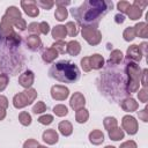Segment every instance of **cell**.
Listing matches in <instances>:
<instances>
[{"instance_id":"6da1fadb","label":"cell","mask_w":148,"mask_h":148,"mask_svg":"<svg viewBox=\"0 0 148 148\" xmlns=\"http://www.w3.org/2000/svg\"><path fill=\"white\" fill-rule=\"evenodd\" d=\"M113 7L112 1L105 0H86L76 8L71 9L72 16L82 28L97 29L101 20Z\"/></svg>"},{"instance_id":"7a4b0ae2","label":"cell","mask_w":148,"mask_h":148,"mask_svg":"<svg viewBox=\"0 0 148 148\" xmlns=\"http://www.w3.org/2000/svg\"><path fill=\"white\" fill-rule=\"evenodd\" d=\"M49 75L59 82L74 83L80 79V69L68 60H60L50 67Z\"/></svg>"},{"instance_id":"3957f363","label":"cell","mask_w":148,"mask_h":148,"mask_svg":"<svg viewBox=\"0 0 148 148\" xmlns=\"http://www.w3.org/2000/svg\"><path fill=\"white\" fill-rule=\"evenodd\" d=\"M141 68L136 62L127 61L125 65V74L127 76L126 84H125V91L126 94H133L139 90L140 87V80H141Z\"/></svg>"},{"instance_id":"277c9868","label":"cell","mask_w":148,"mask_h":148,"mask_svg":"<svg viewBox=\"0 0 148 148\" xmlns=\"http://www.w3.org/2000/svg\"><path fill=\"white\" fill-rule=\"evenodd\" d=\"M37 97V91L34 88L25 89L18 94H16L13 97V105L16 109H22L28 105H30Z\"/></svg>"},{"instance_id":"5b68a950","label":"cell","mask_w":148,"mask_h":148,"mask_svg":"<svg viewBox=\"0 0 148 148\" xmlns=\"http://www.w3.org/2000/svg\"><path fill=\"white\" fill-rule=\"evenodd\" d=\"M81 35L83 39L91 46L98 45L102 40V32L98 29H92V28H82Z\"/></svg>"},{"instance_id":"8992f818","label":"cell","mask_w":148,"mask_h":148,"mask_svg":"<svg viewBox=\"0 0 148 148\" xmlns=\"http://www.w3.org/2000/svg\"><path fill=\"white\" fill-rule=\"evenodd\" d=\"M121 126H123V130H125L130 135H134L139 130V125H138L136 119L130 114H126L123 117Z\"/></svg>"},{"instance_id":"52a82bcc","label":"cell","mask_w":148,"mask_h":148,"mask_svg":"<svg viewBox=\"0 0 148 148\" xmlns=\"http://www.w3.org/2000/svg\"><path fill=\"white\" fill-rule=\"evenodd\" d=\"M51 97L56 101H65L69 96V89L61 84H54L51 87Z\"/></svg>"},{"instance_id":"ba28073f","label":"cell","mask_w":148,"mask_h":148,"mask_svg":"<svg viewBox=\"0 0 148 148\" xmlns=\"http://www.w3.org/2000/svg\"><path fill=\"white\" fill-rule=\"evenodd\" d=\"M21 7L28 16L36 17V16L39 15V8L36 5L35 0H22L21 1Z\"/></svg>"},{"instance_id":"9c48e42d","label":"cell","mask_w":148,"mask_h":148,"mask_svg":"<svg viewBox=\"0 0 148 148\" xmlns=\"http://www.w3.org/2000/svg\"><path fill=\"white\" fill-rule=\"evenodd\" d=\"M34 81H35V74H34V72L30 71V69L23 72V73L18 76V84H20L21 87L25 88V89L31 88Z\"/></svg>"},{"instance_id":"30bf717a","label":"cell","mask_w":148,"mask_h":148,"mask_svg":"<svg viewBox=\"0 0 148 148\" xmlns=\"http://www.w3.org/2000/svg\"><path fill=\"white\" fill-rule=\"evenodd\" d=\"M69 105H71V108L74 111H77V110L84 108V105H86V98H84L83 94H81L79 91L77 92H74L72 95L71 99H69Z\"/></svg>"},{"instance_id":"8fae6325","label":"cell","mask_w":148,"mask_h":148,"mask_svg":"<svg viewBox=\"0 0 148 148\" xmlns=\"http://www.w3.org/2000/svg\"><path fill=\"white\" fill-rule=\"evenodd\" d=\"M126 58H127L130 61L139 62V61L142 59V52H141L139 45H136V44L131 45V46L127 49V51H126Z\"/></svg>"},{"instance_id":"7c38bea8","label":"cell","mask_w":148,"mask_h":148,"mask_svg":"<svg viewBox=\"0 0 148 148\" xmlns=\"http://www.w3.org/2000/svg\"><path fill=\"white\" fill-rule=\"evenodd\" d=\"M25 44L30 51H38L42 47V39L37 35H29L25 38Z\"/></svg>"},{"instance_id":"4fadbf2b","label":"cell","mask_w":148,"mask_h":148,"mask_svg":"<svg viewBox=\"0 0 148 148\" xmlns=\"http://www.w3.org/2000/svg\"><path fill=\"white\" fill-rule=\"evenodd\" d=\"M120 108L126 112H134L138 110L139 104L138 102L132 97H126L120 101Z\"/></svg>"},{"instance_id":"5bb4252c","label":"cell","mask_w":148,"mask_h":148,"mask_svg":"<svg viewBox=\"0 0 148 148\" xmlns=\"http://www.w3.org/2000/svg\"><path fill=\"white\" fill-rule=\"evenodd\" d=\"M44 142H46L47 145H54L58 142L59 140V135L58 133L56 132V130L53 128H50V130H45L43 132V135H42Z\"/></svg>"},{"instance_id":"9a60e30c","label":"cell","mask_w":148,"mask_h":148,"mask_svg":"<svg viewBox=\"0 0 148 148\" xmlns=\"http://www.w3.org/2000/svg\"><path fill=\"white\" fill-rule=\"evenodd\" d=\"M89 61H90L91 69H101L104 66V62H105L103 56H101L98 53H95V54L90 56L89 57Z\"/></svg>"},{"instance_id":"2e32d148","label":"cell","mask_w":148,"mask_h":148,"mask_svg":"<svg viewBox=\"0 0 148 148\" xmlns=\"http://www.w3.org/2000/svg\"><path fill=\"white\" fill-rule=\"evenodd\" d=\"M58 54H59V53H58L53 47H49V49H45V50L43 51V53H42V59H43L44 62L51 64V62H53V61L56 60V58L58 57Z\"/></svg>"},{"instance_id":"e0dca14e","label":"cell","mask_w":148,"mask_h":148,"mask_svg":"<svg viewBox=\"0 0 148 148\" xmlns=\"http://www.w3.org/2000/svg\"><path fill=\"white\" fill-rule=\"evenodd\" d=\"M66 52L73 57H76L81 52V45L77 40H69L66 44Z\"/></svg>"},{"instance_id":"ac0fdd59","label":"cell","mask_w":148,"mask_h":148,"mask_svg":"<svg viewBox=\"0 0 148 148\" xmlns=\"http://www.w3.org/2000/svg\"><path fill=\"white\" fill-rule=\"evenodd\" d=\"M89 141L92 145H95V146H98V145L103 143V141H104V134H103V132L99 131V130L91 131L89 133Z\"/></svg>"},{"instance_id":"d6986e66","label":"cell","mask_w":148,"mask_h":148,"mask_svg":"<svg viewBox=\"0 0 148 148\" xmlns=\"http://www.w3.org/2000/svg\"><path fill=\"white\" fill-rule=\"evenodd\" d=\"M51 35H52L53 39H56V40H62L66 37V35H67L65 25H61V24L56 25L54 28H52Z\"/></svg>"},{"instance_id":"ffe728a7","label":"cell","mask_w":148,"mask_h":148,"mask_svg":"<svg viewBox=\"0 0 148 148\" xmlns=\"http://www.w3.org/2000/svg\"><path fill=\"white\" fill-rule=\"evenodd\" d=\"M135 36H139L141 38H147L148 37V25L146 22H139L134 27Z\"/></svg>"},{"instance_id":"44dd1931","label":"cell","mask_w":148,"mask_h":148,"mask_svg":"<svg viewBox=\"0 0 148 148\" xmlns=\"http://www.w3.org/2000/svg\"><path fill=\"white\" fill-rule=\"evenodd\" d=\"M58 130L64 136H68V135H71L73 133V126H72L71 121H68V120L60 121L59 125H58Z\"/></svg>"},{"instance_id":"7402d4cb","label":"cell","mask_w":148,"mask_h":148,"mask_svg":"<svg viewBox=\"0 0 148 148\" xmlns=\"http://www.w3.org/2000/svg\"><path fill=\"white\" fill-rule=\"evenodd\" d=\"M5 15H6L8 18H10L12 21L15 22L16 20L21 18V10H20L17 7H15V6H9V7L6 9Z\"/></svg>"},{"instance_id":"603a6c76","label":"cell","mask_w":148,"mask_h":148,"mask_svg":"<svg viewBox=\"0 0 148 148\" xmlns=\"http://www.w3.org/2000/svg\"><path fill=\"white\" fill-rule=\"evenodd\" d=\"M124 58V54L120 50H113L110 53V58H109V64L110 65H119L121 62Z\"/></svg>"},{"instance_id":"cb8c5ba5","label":"cell","mask_w":148,"mask_h":148,"mask_svg":"<svg viewBox=\"0 0 148 148\" xmlns=\"http://www.w3.org/2000/svg\"><path fill=\"white\" fill-rule=\"evenodd\" d=\"M142 12H143V9H141V8H139V7L134 6V5H131V7H130V9L127 10V13H126V14L128 15L130 20L135 21V20H138V18H140V17H141Z\"/></svg>"},{"instance_id":"d4e9b609","label":"cell","mask_w":148,"mask_h":148,"mask_svg":"<svg viewBox=\"0 0 148 148\" xmlns=\"http://www.w3.org/2000/svg\"><path fill=\"white\" fill-rule=\"evenodd\" d=\"M108 132H109V138L113 141H119V140L124 139V136H125V133L120 127H114Z\"/></svg>"},{"instance_id":"484cf974","label":"cell","mask_w":148,"mask_h":148,"mask_svg":"<svg viewBox=\"0 0 148 148\" xmlns=\"http://www.w3.org/2000/svg\"><path fill=\"white\" fill-rule=\"evenodd\" d=\"M88 118H89V112H88V110L84 109V108L77 110L76 113H75V120H76L79 124L86 123V121L88 120Z\"/></svg>"},{"instance_id":"4316f807","label":"cell","mask_w":148,"mask_h":148,"mask_svg":"<svg viewBox=\"0 0 148 148\" xmlns=\"http://www.w3.org/2000/svg\"><path fill=\"white\" fill-rule=\"evenodd\" d=\"M67 16H68V12H67L66 7H57V9L54 12L56 20H58V21L61 22V21H65L67 18Z\"/></svg>"},{"instance_id":"83f0119b","label":"cell","mask_w":148,"mask_h":148,"mask_svg":"<svg viewBox=\"0 0 148 148\" xmlns=\"http://www.w3.org/2000/svg\"><path fill=\"white\" fill-rule=\"evenodd\" d=\"M103 125H104L106 131H110V130L117 127L118 121H117V119L114 117H105L104 120H103Z\"/></svg>"},{"instance_id":"f1b7e54d","label":"cell","mask_w":148,"mask_h":148,"mask_svg":"<svg viewBox=\"0 0 148 148\" xmlns=\"http://www.w3.org/2000/svg\"><path fill=\"white\" fill-rule=\"evenodd\" d=\"M65 28H66V32H67L71 37H75V36L79 34L77 25H76L74 22H72V21L67 22V23H66V25H65Z\"/></svg>"},{"instance_id":"f546056e","label":"cell","mask_w":148,"mask_h":148,"mask_svg":"<svg viewBox=\"0 0 148 148\" xmlns=\"http://www.w3.org/2000/svg\"><path fill=\"white\" fill-rule=\"evenodd\" d=\"M18 121L21 123V125L23 126H29L32 121L31 119V116L27 112V111H22L20 114H18Z\"/></svg>"},{"instance_id":"4dcf8cb0","label":"cell","mask_w":148,"mask_h":148,"mask_svg":"<svg viewBox=\"0 0 148 148\" xmlns=\"http://www.w3.org/2000/svg\"><path fill=\"white\" fill-rule=\"evenodd\" d=\"M53 112H54V114L58 116V117H65V116H67V113H68V109H67V106L64 105V104H58V105H56V106L53 108Z\"/></svg>"},{"instance_id":"1f68e13d","label":"cell","mask_w":148,"mask_h":148,"mask_svg":"<svg viewBox=\"0 0 148 148\" xmlns=\"http://www.w3.org/2000/svg\"><path fill=\"white\" fill-rule=\"evenodd\" d=\"M123 37L126 42H132L134 38H135V31H134V28L133 27H127L124 32H123Z\"/></svg>"},{"instance_id":"d6a6232c","label":"cell","mask_w":148,"mask_h":148,"mask_svg":"<svg viewBox=\"0 0 148 148\" xmlns=\"http://www.w3.org/2000/svg\"><path fill=\"white\" fill-rule=\"evenodd\" d=\"M66 44L64 40H56L53 44H52V47L58 52V53H61L64 54L66 52Z\"/></svg>"},{"instance_id":"836d02e7","label":"cell","mask_w":148,"mask_h":148,"mask_svg":"<svg viewBox=\"0 0 148 148\" xmlns=\"http://www.w3.org/2000/svg\"><path fill=\"white\" fill-rule=\"evenodd\" d=\"M36 5L39 6V7H42L43 9L49 10V9H51L53 7L54 1H52V0H37L36 1Z\"/></svg>"},{"instance_id":"e575fe53","label":"cell","mask_w":148,"mask_h":148,"mask_svg":"<svg viewBox=\"0 0 148 148\" xmlns=\"http://www.w3.org/2000/svg\"><path fill=\"white\" fill-rule=\"evenodd\" d=\"M44 111H46V105H45V103L42 102V101L37 102V103L32 106V112L36 113V114H38V113H43Z\"/></svg>"},{"instance_id":"d590c367","label":"cell","mask_w":148,"mask_h":148,"mask_svg":"<svg viewBox=\"0 0 148 148\" xmlns=\"http://www.w3.org/2000/svg\"><path fill=\"white\" fill-rule=\"evenodd\" d=\"M130 7H131V3L128 2V1H119L118 3H117V8H118V10L124 15V14H126L127 13V10L130 9Z\"/></svg>"},{"instance_id":"8d00e7d4","label":"cell","mask_w":148,"mask_h":148,"mask_svg":"<svg viewBox=\"0 0 148 148\" xmlns=\"http://www.w3.org/2000/svg\"><path fill=\"white\" fill-rule=\"evenodd\" d=\"M28 31L31 32V35H39L40 34V29H39V23L37 22H31L30 24H28Z\"/></svg>"},{"instance_id":"74e56055","label":"cell","mask_w":148,"mask_h":148,"mask_svg":"<svg viewBox=\"0 0 148 148\" xmlns=\"http://www.w3.org/2000/svg\"><path fill=\"white\" fill-rule=\"evenodd\" d=\"M8 83H9V76H8V74H6V73L0 74V92L6 89V87L8 86Z\"/></svg>"},{"instance_id":"f35d334b","label":"cell","mask_w":148,"mask_h":148,"mask_svg":"<svg viewBox=\"0 0 148 148\" xmlns=\"http://www.w3.org/2000/svg\"><path fill=\"white\" fill-rule=\"evenodd\" d=\"M53 121V116L51 114H43L38 118V123L42 125H50Z\"/></svg>"},{"instance_id":"ab89813d","label":"cell","mask_w":148,"mask_h":148,"mask_svg":"<svg viewBox=\"0 0 148 148\" xmlns=\"http://www.w3.org/2000/svg\"><path fill=\"white\" fill-rule=\"evenodd\" d=\"M138 98H139L140 102L147 103V101H148V89H147V88L140 89L139 92H138Z\"/></svg>"},{"instance_id":"60d3db41","label":"cell","mask_w":148,"mask_h":148,"mask_svg":"<svg viewBox=\"0 0 148 148\" xmlns=\"http://www.w3.org/2000/svg\"><path fill=\"white\" fill-rule=\"evenodd\" d=\"M14 27L15 28H17L20 31H24L25 29H27V22H25V20L24 18H18V20H16L15 22H14Z\"/></svg>"},{"instance_id":"b9f144b4","label":"cell","mask_w":148,"mask_h":148,"mask_svg":"<svg viewBox=\"0 0 148 148\" xmlns=\"http://www.w3.org/2000/svg\"><path fill=\"white\" fill-rule=\"evenodd\" d=\"M81 68L84 71V72H90L91 71V67H90V61H89V57H83L81 59Z\"/></svg>"},{"instance_id":"7bdbcfd3","label":"cell","mask_w":148,"mask_h":148,"mask_svg":"<svg viewBox=\"0 0 148 148\" xmlns=\"http://www.w3.org/2000/svg\"><path fill=\"white\" fill-rule=\"evenodd\" d=\"M38 146H39V143L35 139H28L23 143V148H38Z\"/></svg>"},{"instance_id":"ee69618b","label":"cell","mask_w":148,"mask_h":148,"mask_svg":"<svg viewBox=\"0 0 148 148\" xmlns=\"http://www.w3.org/2000/svg\"><path fill=\"white\" fill-rule=\"evenodd\" d=\"M138 116H139V118H140L143 123H147V121H148V108L146 106V108L142 109L141 111H138Z\"/></svg>"},{"instance_id":"f6af8a7d","label":"cell","mask_w":148,"mask_h":148,"mask_svg":"<svg viewBox=\"0 0 148 148\" xmlns=\"http://www.w3.org/2000/svg\"><path fill=\"white\" fill-rule=\"evenodd\" d=\"M39 29H40V34H43V35H47L49 31H50V25H49L47 22L43 21V22L39 23Z\"/></svg>"},{"instance_id":"bcb514c9","label":"cell","mask_w":148,"mask_h":148,"mask_svg":"<svg viewBox=\"0 0 148 148\" xmlns=\"http://www.w3.org/2000/svg\"><path fill=\"white\" fill-rule=\"evenodd\" d=\"M119 148H138V146H136L135 141H133V140H128V141L123 142V143L120 145Z\"/></svg>"},{"instance_id":"7dc6e473","label":"cell","mask_w":148,"mask_h":148,"mask_svg":"<svg viewBox=\"0 0 148 148\" xmlns=\"http://www.w3.org/2000/svg\"><path fill=\"white\" fill-rule=\"evenodd\" d=\"M147 73H148V69H147V68L142 69V73H141V80H140V82H141V84L143 86V88H147V80H146Z\"/></svg>"},{"instance_id":"c3c4849f","label":"cell","mask_w":148,"mask_h":148,"mask_svg":"<svg viewBox=\"0 0 148 148\" xmlns=\"http://www.w3.org/2000/svg\"><path fill=\"white\" fill-rule=\"evenodd\" d=\"M0 108H3V109L8 108V99L3 95H0Z\"/></svg>"},{"instance_id":"681fc988","label":"cell","mask_w":148,"mask_h":148,"mask_svg":"<svg viewBox=\"0 0 148 148\" xmlns=\"http://www.w3.org/2000/svg\"><path fill=\"white\" fill-rule=\"evenodd\" d=\"M133 5L136 6V7H139V8H141V9H143V8L148 5V2H147V1H141V0H134Z\"/></svg>"},{"instance_id":"f907efd6","label":"cell","mask_w":148,"mask_h":148,"mask_svg":"<svg viewBox=\"0 0 148 148\" xmlns=\"http://www.w3.org/2000/svg\"><path fill=\"white\" fill-rule=\"evenodd\" d=\"M114 21H116V23L121 24L125 21V16L123 14H117V15H114Z\"/></svg>"},{"instance_id":"816d5d0a","label":"cell","mask_w":148,"mask_h":148,"mask_svg":"<svg viewBox=\"0 0 148 148\" xmlns=\"http://www.w3.org/2000/svg\"><path fill=\"white\" fill-rule=\"evenodd\" d=\"M54 3L57 5V7H66V6L71 5V1H62V0H57Z\"/></svg>"},{"instance_id":"f5cc1de1","label":"cell","mask_w":148,"mask_h":148,"mask_svg":"<svg viewBox=\"0 0 148 148\" xmlns=\"http://www.w3.org/2000/svg\"><path fill=\"white\" fill-rule=\"evenodd\" d=\"M139 47H140V50H141V52H142V56H146V54H147V50H146V47H147V43H146V42L141 43V44L139 45Z\"/></svg>"},{"instance_id":"db71d44e","label":"cell","mask_w":148,"mask_h":148,"mask_svg":"<svg viewBox=\"0 0 148 148\" xmlns=\"http://www.w3.org/2000/svg\"><path fill=\"white\" fill-rule=\"evenodd\" d=\"M6 117V109L0 108V120H3Z\"/></svg>"},{"instance_id":"11a10c76","label":"cell","mask_w":148,"mask_h":148,"mask_svg":"<svg viewBox=\"0 0 148 148\" xmlns=\"http://www.w3.org/2000/svg\"><path fill=\"white\" fill-rule=\"evenodd\" d=\"M104 148H116L114 146H106V147H104Z\"/></svg>"},{"instance_id":"9f6ffc18","label":"cell","mask_w":148,"mask_h":148,"mask_svg":"<svg viewBox=\"0 0 148 148\" xmlns=\"http://www.w3.org/2000/svg\"><path fill=\"white\" fill-rule=\"evenodd\" d=\"M38 148H47V147H45V146H38Z\"/></svg>"},{"instance_id":"6f0895ef","label":"cell","mask_w":148,"mask_h":148,"mask_svg":"<svg viewBox=\"0 0 148 148\" xmlns=\"http://www.w3.org/2000/svg\"><path fill=\"white\" fill-rule=\"evenodd\" d=\"M1 38H2V36H1V34H0V43H1Z\"/></svg>"}]
</instances>
